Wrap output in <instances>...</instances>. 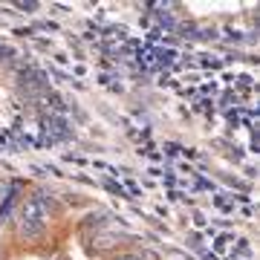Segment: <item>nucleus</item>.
Here are the masks:
<instances>
[{
  "instance_id": "1",
  "label": "nucleus",
  "mask_w": 260,
  "mask_h": 260,
  "mask_svg": "<svg viewBox=\"0 0 260 260\" xmlns=\"http://www.w3.org/2000/svg\"><path fill=\"white\" fill-rule=\"evenodd\" d=\"M49 200L44 194L32 197L26 200L23 205V211H20V234H26V237H38V234L47 229V220H49Z\"/></svg>"
},
{
  "instance_id": "2",
  "label": "nucleus",
  "mask_w": 260,
  "mask_h": 260,
  "mask_svg": "<svg viewBox=\"0 0 260 260\" xmlns=\"http://www.w3.org/2000/svg\"><path fill=\"white\" fill-rule=\"evenodd\" d=\"M119 260H142V257H136V254H121Z\"/></svg>"
}]
</instances>
